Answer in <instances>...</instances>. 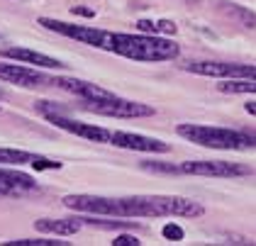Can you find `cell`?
I'll list each match as a JSON object with an SVG mask.
<instances>
[{"mask_svg":"<svg viewBox=\"0 0 256 246\" xmlns=\"http://www.w3.org/2000/svg\"><path fill=\"white\" fill-rule=\"evenodd\" d=\"M64 205L80 214H98V217H183L193 220L205 214V205L180 195H122V198H105V195H86L74 192L64 195Z\"/></svg>","mask_w":256,"mask_h":246,"instance_id":"cell-1","label":"cell"},{"mask_svg":"<svg viewBox=\"0 0 256 246\" xmlns=\"http://www.w3.org/2000/svg\"><path fill=\"white\" fill-rule=\"evenodd\" d=\"M110 52L122 58H132V61H174L180 54V46L176 42L158 34H124V32H112L110 42Z\"/></svg>","mask_w":256,"mask_h":246,"instance_id":"cell-2","label":"cell"},{"mask_svg":"<svg viewBox=\"0 0 256 246\" xmlns=\"http://www.w3.org/2000/svg\"><path fill=\"white\" fill-rule=\"evenodd\" d=\"M176 134L180 139H188L190 144L217 149V152L256 149V134L246 130H230V127H215V124H178Z\"/></svg>","mask_w":256,"mask_h":246,"instance_id":"cell-3","label":"cell"},{"mask_svg":"<svg viewBox=\"0 0 256 246\" xmlns=\"http://www.w3.org/2000/svg\"><path fill=\"white\" fill-rule=\"evenodd\" d=\"M44 30L49 32H56L61 37L76 39V42H83L88 46H96V49H102V52H110V42H112V32L108 30H100V27H80V24H68V22H61V20L54 18H40L37 20Z\"/></svg>","mask_w":256,"mask_h":246,"instance_id":"cell-4","label":"cell"},{"mask_svg":"<svg viewBox=\"0 0 256 246\" xmlns=\"http://www.w3.org/2000/svg\"><path fill=\"white\" fill-rule=\"evenodd\" d=\"M88 112H96L100 117H118V120H137V117H152L154 108L134 102V100H122V98H110V100H90L86 102Z\"/></svg>","mask_w":256,"mask_h":246,"instance_id":"cell-5","label":"cell"},{"mask_svg":"<svg viewBox=\"0 0 256 246\" xmlns=\"http://www.w3.org/2000/svg\"><path fill=\"white\" fill-rule=\"evenodd\" d=\"M186 71L210 78H252L256 80L254 64H224V61H188Z\"/></svg>","mask_w":256,"mask_h":246,"instance_id":"cell-6","label":"cell"},{"mask_svg":"<svg viewBox=\"0 0 256 246\" xmlns=\"http://www.w3.org/2000/svg\"><path fill=\"white\" fill-rule=\"evenodd\" d=\"M178 173L205 176V178H239V176H249V168L232 161H183L178 164Z\"/></svg>","mask_w":256,"mask_h":246,"instance_id":"cell-7","label":"cell"},{"mask_svg":"<svg viewBox=\"0 0 256 246\" xmlns=\"http://www.w3.org/2000/svg\"><path fill=\"white\" fill-rule=\"evenodd\" d=\"M44 120L52 122L54 127H59L64 132L76 134V136H83L88 142H98V144H105L110 142V130H102V127H96V124H88V122H80V120H74L64 112H44Z\"/></svg>","mask_w":256,"mask_h":246,"instance_id":"cell-8","label":"cell"},{"mask_svg":"<svg viewBox=\"0 0 256 246\" xmlns=\"http://www.w3.org/2000/svg\"><path fill=\"white\" fill-rule=\"evenodd\" d=\"M49 86H54V88H59V90H66V93H71V95H78L86 102L115 98L112 90H108V88H102V86H96V83H90V80H80V78H71V76H54L49 80Z\"/></svg>","mask_w":256,"mask_h":246,"instance_id":"cell-9","label":"cell"},{"mask_svg":"<svg viewBox=\"0 0 256 246\" xmlns=\"http://www.w3.org/2000/svg\"><path fill=\"white\" fill-rule=\"evenodd\" d=\"M110 144L118 149H130V152H144V154H168L171 146L161 139L154 136H144L134 132H112L110 134Z\"/></svg>","mask_w":256,"mask_h":246,"instance_id":"cell-10","label":"cell"},{"mask_svg":"<svg viewBox=\"0 0 256 246\" xmlns=\"http://www.w3.org/2000/svg\"><path fill=\"white\" fill-rule=\"evenodd\" d=\"M0 80H8L18 88H44L52 78L30 66H15V64H0Z\"/></svg>","mask_w":256,"mask_h":246,"instance_id":"cell-11","label":"cell"},{"mask_svg":"<svg viewBox=\"0 0 256 246\" xmlns=\"http://www.w3.org/2000/svg\"><path fill=\"white\" fill-rule=\"evenodd\" d=\"M37 190V180L22 170L15 168H0V195H12V198H22L27 192Z\"/></svg>","mask_w":256,"mask_h":246,"instance_id":"cell-12","label":"cell"},{"mask_svg":"<svg viewBox=\"0 0 256 246\" xmlns=\"http://www.w3.org/2000/svg\"><path fill=\"white\" fill-rule=\"evenodd\" d=\"M0 56L10 58V61H20V64H30V66H37V68H64L59 58L46 56V54L27 49V46H2Z\"/></svg>","mask_w":256,"mask_h":246,"instance_id":"cell-13","label":"cell"},{"mask_svg":"<svg viewBox=\"0 0 256 246\" xmlns=\"http://www.w3.org/2000/svg\"><path fill=\"white\" fill-rule=\"evenodd\" d=\"M37 232L42 234H56V236H74L76 232L80 229V220H37L34 222Z\"/></svg>","mask_w":256,"mask_h":246,"instance_id":"cell-14","label":"cell"},{"mask_svg":"<svg viewBox=\"0 0 256 246\" xmlns=\"http://www.w3.org/2000/svg\"><path fill=\"white\" fill-rule=\"evenodd\" d=\"M217 90L220 93H230V95L256 93V80H252V78H220Z\"/></svg>","mask_w":256,"mask_h":246,"instance_id":"cell-15","label":"cell"},{"mask_svg":"<svg viewBox=\"0 0 256 246\" xmlns=\"http://www.w3.org/2000/svg\"><path fill=\"white\" fill-rule=\"evenodd\" d=\"M37 158V154L22 152V149H5L0 146V164H10V166H20V164H32Z\"/></svg>","mask_w":256,"mask_h":246,"instance_id":"cell-16","label":"cell"},{"mask_svg":"<svg viewBox=\"0 0 256 246\" xmlns=\"http://www.w3.org/2000/svg\"><path fill=\"white\" fill-rule=\"evenodd\" d=\"M222 8H224V12H230V15H232L236 22H242L244 27H256V12L242 8V5H234V2H222Z\"/></svg>","mask_w":256,"mask_h":246,"instance_id":"cell-17","label":"cell"},{"mask_svg":"<svg viewBox=\"0 0 256 246\" xmlns=\"http://www.w3.org/2000/svg\"><path fill=\"white\" fill-rule=\"evenodd\" d=\"M8 246H64V242L56 239H15V242H5Z\"/></svg>","mask_w":256,"mask_h":246,"instance_id":"cell-18","label":"cell"},{"mask_svg":"<svg viewBox=\"0 0 256 246\" xmlns=\"http://www.w3.org/2000/svg\"><path fill=\"white\" fill-rule=\"evenodd\" d=\"M161 234H164L168 242H183V236H186L183 227H178V224H174V222H168L166 227L161 229Z\"/></svg>","mask_w":256,"mask_h":246,"instance_id":"cell-19","label":"cell"},{"mask_svg":"<svg viewBox=\"0 0 256 246\" xmlns=\"http://www.w3.org/2000/svg\"><path fill=\"white\" fill-rule=\"evenodd\" d=\"M30 166H32L34 170H56V168H61L59 161H54V158H44V156H37Z\"/></svg>","mask_w":256,"mask_h":246,"instance_id":"cell-20","label":"cell"},{"mask_svg":"<svg viewBox=\"0 0 256 246\" xmlns=\"http://www.w3.org/2000/svg\"><path fill=\"white\" fill-rule=\"evenodd\" d=\"M142 242H139L137 236H132V234H120V236H115V242H112V246H139Z\"/></svg>","mask_w":256,"mask_h":246,"instance_id":"cell-21","label":"cell"},{"mask_svg":"<svg viewBox=\"0 0 256 246\" xmlns=\"http://www.w3.org/2000/svg\"><path fill=\"white\" fill-rule=\"evenodd\" d=\"M71 12H74V15H80V18H96V10H90V8H83V5L71 8Z\"/></svg>","mask_w":256,"mask_h":246,"instance_id":"cell-22","label":"cell"},{"mask_svg":"<svg viewBox=\"0 0 256 246\" xmlns=\"http://www.w3.org/2000/svg\"><path fill=\"white\" fill-rule=\"evenodd\" d=\"M244 110H246V112H252V114H256V102H246V105H244Z\"/></svg>","mask_w":256,"mask_h":246,"instance_id":"cell-23","label":"cell"}]
</instances>
